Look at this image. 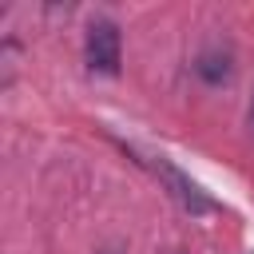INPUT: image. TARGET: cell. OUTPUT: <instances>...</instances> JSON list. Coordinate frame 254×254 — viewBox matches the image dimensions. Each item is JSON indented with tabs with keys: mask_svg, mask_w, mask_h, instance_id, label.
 Masks as SVG:
<instances>
[{
	"mask_svg": "<svg viewBox=\"0 0 254 254\" xmlns=\"http://www.w3.org/2000/svg\"><path fill=\"white\" fill-rule=\"evenodd\" d=\"M83 64L87 71L95 75H119V64H123V36H119V24L111 16H95L87 24V36H83Z\"/></svg>",
	"mask_w": 254,
	"mask_h": 254,
	"instance_id": "6da1fadb",
	"label": "cell"
},
{
	"mask_svg": "<svg viewBox=\"0 0 254 254\" xmlns=\"http://www.w3.org/2000/svg\"><path fill=\"white\" fill-rule=\"evenodd\" d=\"M155 175H163V183L171 187V194H175V198H179V202H183V206H187L190 214L214 210V202H210V198L202 194V187H198V183H190V179H187V175H183L179 167H171V163H167L163 155L155 159Z\"/></svg>",
	"mask_w": 254,
	"mask_h": 254,
	"instance_id": "7a4b0ae2",
	"label": "cell"
},
{
	"mask_svg": "<svg viewBox=\"0 0 254 254\" xmlns=\"http://www.w3.org/2000/svg\"><path fill=\"white\" fill-rule=\"evenodd\" d=\"M194 75H198L206 87L230 83V75H234V56H230V48H222V44L202 48V52L194 56Z\"/></svg>",
	"mask_w": 254,
	"mask_h": 254,
	"instance_id": "3957f363",
	"label": "cell"
},
{
	"mask_svg": "<svg viewBox=\"0 0 254 254\" xmlns=\"http://www.w3.org/2000/svg\"><path fill=\"white\" fill-rule=\"evenodd\" d=\"M95 254H127V250H123V246H115V242H111V246H99V250H95Z\"/></svg>",
	"mask_w": 254,
	"mask_h": 254,
	"instance_id": "277c9868",
	"label": "cell"
},
{
	"mask_svg": "<svg viewBox=\"0 0 254 254\" xmlns=\"http://www.w3.org/2000/svg\"><path fill=\"white\" fill-rule=\"evenodd\" d=\"M250 127H254V99H250Z\"/></svg>",
	"mask_w": 254,
	"mask_h": 254,
	"instance_id": "5b68a950",
	"label": "cell"
}]
</instances>
